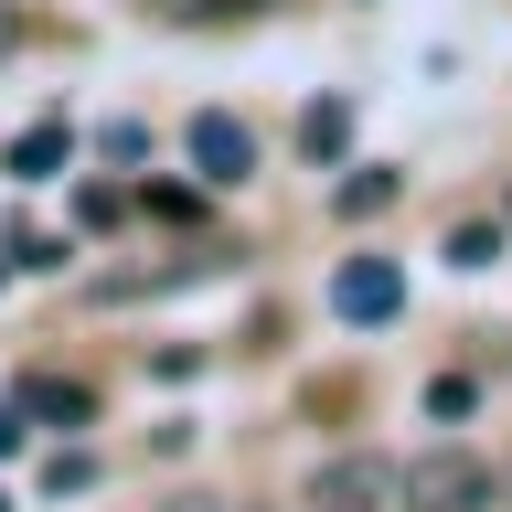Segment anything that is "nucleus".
Masks as SVG:
<instances>
[{"label":"nucleus","mask_w":512,"mask_h":512,"mask_svg":"<svg viewBox=\"0 0 512 512\" xmlns=\"http://www.w3.org/2000/svg\"><path fill=\"white\" fill-rule=\"evenodd\" d=\"M491 502H512V491L470 448H416L406 470H395V512H491Z\"/></svg>","instance_id":"nucleus-1"},{"label":"nucleus","mask_w":512,"mask_h":512,"mask_svg":"<svg viewBox=\"0 0 512 512\" xmlns=\"http://www.w3.org/2000/svg\"><path fill=\"white\" fill-rule=\"evenodd\" d=\"M331 310H342L352 331H374V320H395V310H406V267H395V256H352L342 278H331Z\"/></svg>","instance_id":"nucleus-2"},{"label":"nucleus","mask_w":512,"mask_h":512,"mask_svg":"<svg viewBox=\"0 0 512 512\" xmlns=\"http://www.w3.org/2000/svg\"><path fill=\"white\" fill-rule=\"evenodd\" d=\"M310 512H395V470H384V459H320L310 470Z\"/></svg>","instance_id":"nucleus-3"},{"label":"nucleus","mask_w":512,"mask_h":512,"mask_svg":"<svg viewBox=\"0 0 512 512\" xmlns=\"http://www.w3.org/2000/svg\"><path fill=\"white\" fill-rule=\"evenodd\" d=\"M246 171H256V139H246V128H235V118H192V182H203V192H235Z\"/></svg>","instance_id":"nucleus-4"},{"label":"nucleus","mask_w":512,"mask_h":512,"mask_svg":"<svg viewBox=\"0 0 512 512\" xmlns=\"http://www.w3.org/2000/svg\"><path fill=\"white\" fill-rule=\"evenodd\" d=\"M54 171H75V128L43 118V128H22V139H11V182H54Z\"/></svg>","instance_id":"nucleus-5"},{"label":"nucleus","mask_w":512,"mask_h":512,"mask_svg":"<svg viewBox=\"0 0 512 512\" xmlns=\"http://www.w3.org/2000/svg\"><path fill=\"white\" fill-rule=\"evenodd\" d=\"M299 150H310V160H342L352 150V107H342V96H320L310 118H299Z\"/></svg>","instance_id":"nucleus-6"},{"label":"nucleus","mask_w":512,"mask_h":512,"mask_svg":"<svg viewBox=\"0 0 512 512\" xmlns=\"http://www.w3.org/2000/svg\"><path fill=\"white\" fill-rule=\"evenodd\" d=\"M395 192H406V171H374V160H363V171L342 182V214H384Z\"/></svg>","instance_id":"nucleus-7"},{"label":"nucleus","mask_w":512,"mask_h":512,"mask_svg":"<svg viewBox=\"0 0 512 512\" xmlns=\"http://www.w3.org/2000/svg\"><path fill=\"white\" fill-rule=\"evenodd\" d=\"M22 406H32V416H64V427H86V416H96V395H86V384H32Z\"/></svg>","instance_id":"nucleus-8"},{"label":"nucleus","mask_w":512,"mask_h":512,"mask_svg":"<svg viewBox=\"0 0 512 512\" xmlns=\"http://www.w3.org/2000/svg\"><path fill=\"white\" fill-rule=\"evenodd\" d=\"M96 480V459H75V448H54V459H43V491H86Z\"/></svg>","instance_id":"nucleus-9"},{"label":"nucleus","mask_w":512,"mask_h":512,"mask_svg":"<svg viewBox=\"0 0 512 512\" xmlns=\"http://www.w3.org/2000/svg\"><path fill=\"white\" fill-rule=\"evenodd\" d=\"M160 22H214V11H256V0H150Z\"/></svg>","instance_id":"nucleus-10"},{"label":"nucleus","mask_w":512,"mask_h":512,"mask_svg":"<svg viewBox=\"0 0 512 512\" xmlns=\"http://www.w3.org/2000/svg\"><path fill=\"white\" fill-rule=\"evenodd\" d=\"M448 256H459V267H491V256H502V235H480V224H459V235H448Z\"/></svg>","instance_id":"nucleus-11"},{"label":"nucleus","mask_w":512,"mask_h":512,"mask_svg":"<svg viewBox=\"0 0 512 512\" xmlns=\"http://www.w3.org/2000/svg\"><path fill=\"white\" fill-rule=\"evenodd\" d=\"M11 43H22V11H11V0H0V54H11Z\"/></svg>","instance_id":"nucleus-12"},{"label":"nucleus","mask_w":512,"mask_h":512,"mask_svg":"<svg viewBox=\"0 0 512 512\" xmlns=\"http://www.w3.org/2000/svg\"><path fill=\"white\" fill-rule=\"evenodd\" d=\"M11 448H22V416H11V406H0V459H11Z\"/></svg>","instance_id":"nucleus-13"},{"label":"nucleus","mask_w":512,"mask_h":512,"mask_svg":"<svg viewBox=\"0 0 512 512\" xmlns=\"http://www.w3.org/2000/svg\"><path fill=\"white\" fill-rule=\"evenodd\" d=\"M502 491H512V470H502Z\"/></svg>","instance_id":"nucleus-14"},{"label":"nucleus","mask_w":512,"mask_h":512,"mask_svg":"<svg viewBox=\"0 0 512 512\" xmlns=\"http://www.w3.org/2000/svg\"><path fill=\"white\" fill-rule=\"evenodd\" d=\"M0 278H11V267H0Z\"/></svg>","instance_id":"nucleus-15"},{"label":"nucleus","mask_w":512,"mask_h":512,"mask_svg":"<svg viewBox=\"0 0 512 512\" xmlns=\"http://www.w3.org/2000/svg\"><path fill=\"white\" fill-rule=\"evenodd\" d=\"M0 512H11V502H0Z\"/></svg>","instance_id":"nucleus-16"}]
</instances>
